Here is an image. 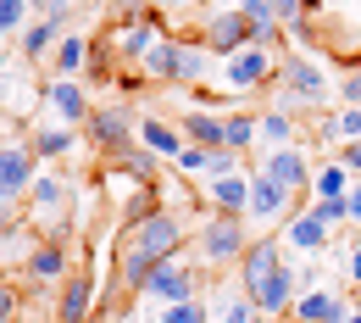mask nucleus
I'll return each mask as SVG.
<instances>
[{"mask_svg": "<svg viewBox=\"0 0 361 323\" xmlns=\"http://www.w3.org/2000/svg\"><path fill=\"white\" fill-rule=\"evenodd\" d=\"M183 218L173 206H156L150 218H139L134 229L123 234V251H117V290L123 295H145L150 290V274L161 262L183 257Z\"/></svg>", "mask_w": 361, "mask_h": 323, "instance_id": "nucleus-1", "label": "nucleus"}, {"mask_svg": "<svg viewBox=\"0 0 361 323\" xmlns=\"http://www.w3.org/2000/svg\"><path fill=\"white\" fill-rule=\"evenodd\" d=\"M300 278H306V274L289 268V257H283V245H278L272 234H256L250 251L239 257V295H250L262 318H283V312L306 295Z\"/></svg>", "mask_w": 361, "mask_h": 323, "instance_id": "nucleus-2", "label": "nucleus"}, {"mask_svg": "<svg viewBox=\"0 0 361 323\" xmlns=\"http://www.w3.org/2000/svg\"><path fill=\"white\" fill-rule=\"evenodd\" d=\"M84 134L100 151V162H117V156H128L139 145V112L128 100H100L90 112V123H84Z\"/></svg>", "mask_w": 361, "mask_h": 323, "instance_id": "nucleus-3", "label": "nucleus"}, {"mask_svg": "<svg viewBox=\"0 0 361 323\" xmlns=\"http://www.w3.org/2000/svg\"><path fill=\"white\" fill-rule=\"evenodd\" d=\"M67 206H73L67 173L39 168V179H34V189H28V229L39 234V240H61V234H67Z\"/></svg>", "mask_w": 361, "mask_h": 323, "instance_id": "nucleus-4", "label": "nucleus"}, {"mask_svg": "<svg viewBox=\"0 0 361 323\" xmlns=\"http://www.w3.org/2000/svg\"><path fill=\"white\" fill-rule=\"evenodd\" d=\"M195 251H200V262L206 268H239V257L250 251V234H245V218H233V212H212L200 229H195Z\"/></svg>", "mask_w": 361, "mask_h": 323, "instance_id": "nucleus-5", "label": "nucleus"}, {"mask_svg": "<svg viewBox=\"0 0 361 323\" xmlns=\"http://www.w3.org/2000/svg\"><path fill=\"white\" fill-rule=\"evenodd\" d=\"M283 100H295V106H322L328 100V78L300 50H283V61H278V106Z\"/></svg>", "mask_w": 361, "mask_h": 323, "instance_id": "nucleus-6", "label": "nucleus"}, {"mask_svg": "<svg viewBox=\"0 0 361 323\" xmlns=\"http://www.w3.org/2000/svg\"><path fill=\"white\" fill-rule=\"evenodd\" d=\"M39 179V156L28 139H0V201H23L28 206V189Z\"/></svg>", "mask_w": 361, "mask_h": 323, "instance_id": "nucleus-7", "label": "nucleus"}, {"mask_svg": "<svg viewBox=\"0 0 361 323\" xmlns=\"http://www.w3.org/2000/svg\"><path fill=\"white\" fill-rule=\"evenodd\" d=\"M200 45L212 50V56H233V50L256 45V28H250V17H245L239 6H223V11H206V23H200Z\"/></svg>", "mask_w": 361, "mask_h": 323, "instance_id": "nucleus-8", "label": "nucleus"}, {"mask_svg": "<svg viewBox=\"0 0 361 323\" xmlns=\"http://www.w3.org/2000/svg\"><path fill=\"white\" fill-rule=\"evenodd\" d=\"M278 50H262V45H245L233 50V56H223V84L228 90H262V84H272L278 78Z\"/></svg>", "mask_w": 361, "mask_h": 323, "instance_id": "nucleus-9", "label": "nucleus"}, {"mask_svg": "<svg viewBox=\"0 0 361 323\" xmlns=\"http://www.w3.org/2000/svg\"><path fill=\"white\" fill-rule=\"evenodd\" d=\"M100 312V284L90 268H73L61 278V301H56V323H94Z\"/></svg>", "mask_w": 361, "mask_h": 323, "instance_id": "nucleus-10", "label": "nucleus"}, {"mask_svg": "<svg viewBox=\"0 0 361 323\" xmlns=\"http://www.w3.org/2000/svg\"><path fill=\"white\" fill-rule=\"evenodd\" d=\"M39 100H45V112L56 117V123H67V129H84L94 112V100L73 78H45V90H39Z\"/></svg>", "mask_w": 361, "mask_h": 323, "instance_id": "nucleus-11", "label": "nucleus"}, {"mask_svg": "<svg viewBox=\"0 0 361 323\" xmlns=\"http://www.w3.org/2000/svg\"><path fill=\"white\" fill-rule=\"evenodd\" d=\"M256 173H267L272 184H283L289 195H300V189H312V162L300 156V145H272L267 156L256 162Z\"/></svg>", "mask_w": 361, "mask_h": 323, "instance_id": "nucleus-12", "label": "nucleus"}, {"mask_svg": "<svg viewBox=\"0 0 361 323\" xmlns=\"http://www.w3.org/2000/svg\"><path fill=\"white\" fill-rule=\"evenodd\" d=\"M295 201H300V195H289L283 184H272L267 173L250 168V212H245V223H278V218L295 212Z\"/></svg>", "mask_w": 361, "mask_h": 323, "instance_id": "nucleus-13", "label": "nucleus"}, {"mask_svg": "<svg viewBox=\"0 0 361 323\" xmlns=\"http://www.w3.org/2000/svg\"><path fill=\"white\" fill-rule=\"evenodd\" d=\"M350 312H356V301L339 295V290H306V295L289 307V318H295V323H345Z\"/></svg>", "mask_w": 361, "mask_h": 323, "instance_id": "nucleus-14", "label": "nucleus"}, {"mask_svg": "<svg viewBox=\"0 0 361 323\" xmlns=\"http://www.w3.org/2000/svg\"><path fill=\"white\" fill-rule=\"evenodd\" d=\"M206 206L212 212H233V218H245L250 212V168H239V173H223V179H206Z\"/></svg>", "mask_w": 361, "mask_h": 323, "instance_id": "nucleus-15", "label": "nucleus"}, {"mask_svg": "<svg viewBox=\"0 0 361 323\" xmlns=\"http://www.w3.org/2000/svg\"><path fill=\"white\" fill-rule=\"evenodd\" d=\"M150 301H161V307H178V301H195L200 290H195V274L183 268V257H173V262H161L156 274H150V290H145Z\"/></svg>", "mask_w": 361, "mask_h": 323, "instance_id": "nucleus-16", "label": "nucleus"}, {"mask_svg": "<svg viewBox=\"0 0 361 323\" xmlns=\"http://www.w3.org/2000/svg\"><path fill=\"white\" fill-rule=\"evenodd\" d=\"M28 278L34 284H61V278L73 274V262H67V240H39L34 251H28Z\"/></svg>", "mask_w": 361, "mask_h": 323, "instance_id": "nucleus-17", "label": "nucleus"}, {"mask_svg": "<svg viewBox=\"0 0 361 323\" xmlns=\"http://www.w3.org/2000/svg\"><path fill=\"white\" fill-rule=\"evenodd\" d=\"M139 145H145V151H156L161 162H178L189 139H183L178 123H167V117H150V112H145V117H139Z\"/></svg>", "mask_w": 361, "mask_h": 323, "instance_id": "nucleus-18", "label": "nucleus"}, {"mask_svg": "<svg viewBox=\"0 0 361 323\" xmlns=\"http://www.w3.org/2000/svg\"><path fill=\"white\" fill-rule=\"evenodd\" d=\"M56 45H61V28H56L50 17H34V23L17 34V50H11V56H23L28 67H39V61H50V56H56Z\"/></svg>", "mask_w": 361, "mask_h": 323, "instance_id": "nucleus-19", "label": "nucleus"}, {"mask_svg": "<svg viewBox=\"0 0 361 323\" xmlns=\"http://www.w3.org/2000/svg\"><path fill=\"white\" fill-rule=\"evenodd\" d=\"M283 245H289V251H328L334 234H328V223L306 206V212H295V218L283 223Z\"/></svg>", "mask_w": 361, "mask_h": 323, "instance_id": "nucleus-20", "label": "nucleus"}, {"mask_svg": "<svg viewBox=\"0 0 361 323\" xmlns=\"http://www.w3.org/2000/svg\"><path fill=\"white\" fill-rule=\"evenodd\" d=\"M178 129H183V139H189V145H206V151H228V129H223V117H217V112H206V106H189Z\"/></svg>", "mask_w": 361, "mask_h": 323, "instance_id": "nucleus-21", "label": "nucleus"}, {"mask_svg": "<svg viewBox=\"0 0 361 323\" xmlns=\"http://www.w3.org/2000/svg\"><path fill=\"white\" fill-rule=\"evenodd\" d=\"M178 50H183V40H156V45L139 56V73L150 78V84H178Z\"/></svg>", "mask_w": 361, "mask_h": 323, "instance_id": "nucleus-22", "label": "nucleus"}, {"mask_svg": "<svg viewBox=\"0 0 361 323\" xmlns=\"http://www.w3.org/2000/svg\"><path fill=\"white\" fill-rule=\"evenodd\" d=\"M28 145H34V156H39V162H67V156H73V145H78V129H67V123H45V129H34V134H28Z\"/></svg>", "mask_w": 361, "mask_h": 323, "instance_id": "nucleus-23", "label": "nucleus"}, {"mask_svg": "<svg viewBox=\"0 0 361 323\" xmlns=\"http://www.w3.org/2000/svg\"><path fill=\"white\" fill-rule=\"evenodd\" d=\"M350 195V168L339 156H328L322 168H312V201H345Z\"/></svg>", "mask_w": 361, "mask_h": 323, "instance_id": "nucleus-24", "label": "nucleus"}, {"mask_svg": "<svg viewBox=\"0 0 361 323\" xmlns=\"http://www.w3.org/2000/svg\"><path fill=\"white\" fill-rule=\"evenodd\" d=\"M50 67H56V78H78V73L90 67V40H84V34H61Z\"/></svg>", "mask_w": 361, "mask_h": 323, "instance_id": "nucleus-25", "label": "nucleus"}, {"mask_svg": "<svg viewBox=\"0 0 361 323\" xmlns=\"http://www.w3.org/2000/svg\"><path fill=\"white\" fill-rule=\"evenodd\" d=\"M223 129H228V151H239V156H245V151L262 139V117H250V112H228Z\"/></svg>", "mask_w": 361, "mask_h": 323, "instance_id": "nucleus-26", "label": "nucleus"}, {"mask_svg": "<svg viewBox=\"0 0 361 323\" xmlns=\"http://www.w3.org/2000/svg\"><path fill=\"white\" fill-rule=\"evenodd\" d=\"M206 67H212V50L200 45V40L178 50V84H195V90H200V78H206Z\"/></svg>", "mask_w": 361, "mask_h": 323, "instance_id": "nucleus-27", "label": "nucleus"}, {"mask_svg": "<svg viewBox=\"0 0 361 323\" xmlns=\"http://www.w3.org/2000/svg\"><path fill=\"white\" fill-rule=\"evenodd\" d=\"M262 139H272V145H295V117H289L283 106L262 112Z\"/></svg>", "mask_w": 361, "mask_h": 323, "instance_id": "nucleus-28", "label": "nucleus"}, {"mask_svg": "<svg viewBox=\"0 0 361 323\" xmlns=\"http://www.w3.org/2000/svg\"><path fill=\"white\" fill-rule=\"evenodd\" d=\"M28 23H34V6H28V0H0V34L17 40Z\"/></svg>", "mask_w": 361, "mask_h": 323, "instance_id": "nucleus-29", "label": "nucleus"}, {"mask_svg": "<svg viewBox=\"0 0 361 323\" xmlns=\"http://www.w3.org/2000/svg\"><path fill=\"white\" fill-rule=\"evenodd\" d=\"M312 11H322L317 0H272V17H278L283 28H295V23H306Z\"/></svg>", "mask_w": 361, "mask_h": 323, "instance_id": "nucleus-30", "label": "nucleus"}, {"mask_svg": "<svg viewBox=\"0 0 361 323\" xmlns=\"http://www.w3.org/2000/svg\"><path fill=\"white\" fill-rule=\"evenodd\" d=\"M11 234H28V206L23 201H0V240Z\"/></svg>", "mask_w": 361, "mask_h": 323, "instance_id": "nucleus-31", "label": "nucleus"}, {"mask_svg": "<svg viewBox=\"0 0 361 323\" xmlns=\"http://www.w3.org/2000/svg\"><path fill=\"white\" fill-rule=\"evenodd\" d=\"M161 323H212L206 318V301H178V307H161Z\"/></svg>", "mask_w": 361, "mask_h": 323, "instance_id": "nucleus-32", "label": "nucleus"}, {"mask_svg": "<svg viewBox=\"0 0 361 323\" xmlns=\"http://www.w3.org/2000/svg\"><path fill=\"white\" fill-rule=\"evenodd\" d=\"M223 323H262V312H256V301H250V295H233V301H228V312H223Z\"/></svg>", "mask_w": 361, "mask_h": 323, "instance_id": "nucleus-33", "label": "nucleus"}, {"mask_svg": "<svg viewBox=\"0 0 361 323\" xmlns=\"http://www.w3.org/2000/svg\"><path fill=\"white\" fill-rule=\"evenodd\" d=\"M312 212L328 223V229H339V223H350V206L345 201H312Z\"/></svg>", "mask_w": 361, "mask_h": 323, "instance_id": "nucleus-34", "label": "nucleus"}, {"mask_svg": "<svg viewBox=\"0 0 361 323\" xmlns=\"http://www.w3.org/2000/svg\"><path fill=\"white\" fill-rule=\"evenodd\" d=\"M339 100H345V106H361V56H350V73H345V84H339Z\"/></svg>", "mask_w": 361, "mask_h": 323, "instance_id": "nucleus-35", "label": "nucleus"}, {"mask_svg": "<svg viewBox=\"0 0 361 323\" xmlns=\"http://www.w3.org/2000/svg\"><path fill=\"white\" fill-rule=\"evenodd\" d=\"M239 11L250 17V28H262V23H278V17H272V0H239Z\"/></svg>", "mask_w": 361, "mask_h": 323, "instance_id": "nucleus-36", "label": "nucleus"}, {"mask_svg": "<svg viewBox=\"0 0 361 323\" xmlns=\"http://www.w3.org/2000/svg\"><path fill=\"white\" fill-rule=\"evenodd\" d=\"M0 323H17V284L0 278Z\"/></svg>", "mask_w": 361, "mask_h": 323, "instance_id": "nucleus-37", "label": "nucleus"}, {"mask_svg": "<svg viewBox=\"0 0 361 323\" xmlns=\"http://www.w3.org/2000/svg\"><path fill=\"white\" fill-rule=\"evenodd\" d=\"M339 134L361 139V106H345V112H339Z\"/></svg>", "mask_w": 361, "mask_h": 323, "instance_id": "nucleus-38", "label": "nucleus"}, {"mask_svg": "<svg viewBox=\"0 0 361 323\" xmlns=\"http://www.w3.org/2000/svg\"><path fill=\"white\" fill-rule=\"evenodd\" d=\"M339 162H345L350 179H356V173H361V139H345V145H339Z\"/></svg>", "mask_w": 361, "mask_h": 323, "instance_id": "nucleus-39", "label": "nucleus"}, {"mask_svg": "<svg viewBox=\"0 0 361 323\" xmlns=\"http://www.w3.org/2000/svg\"><path fill=\"white\" fill-rule=\"evenodd\" d=\"M345 206H350V223L361 229V184H350V195H345Z\"/></svg>", "mask_w": 361, "mask_h": 323, "instance_id": "nucleus-40", "label": "nucleus"}, {"mask_svg": "<svg viewBox=\"0 0 361 323\" xmlns=\"http://www.w3.org/2000/svg\"><path fill=\"white\" fill-rule=\"evenodd\" d=\"M345 268H350V290H356L361 284V245H350V262H345Z\"/></svg>", "mask_w": 361, "mask_h": 323, "instance_id": "nucleus-41", "label": "nucleus"}, {"mask_svg": "<svg viewBox=\"0 0 361 323\" xmlns=\"http://www.w3.org/2000/svg\"><path fill=\"white\" fill-rule=\"evenodd\" d=\"M150 6H161V11H183V6H195V0H150Z\"/></svg>", "mask_w": 361, "mask_h": 323, "instance_id": "nucleus-42", "label": "nucleus"}, {"mask_svg": "<svg viewBox=\"0 0 361 323\" xmlns=\"http://www.w3.org/2000/svg\"><path fill=\"white\" fill-rule=\"evenodd\" d=\"M345 323H361V301H356V312H350V318H345Z\"/></svg>", "mask_w": 361, "mask_h": 323, "instance_id": "nucleus-43", "label": "nucleus"}, {"mask_svg": "<svg viewBox=\"0 0 361 323\" xmlns=\"http://www.w3.org/2000/svg\"><path fill=\"white\" fill-rule=\"evenodd\" d=\"M212 6H239V0H212Z\"/></svg>", "mask_w": 361, "mask_h": 323, "instance_id": "nucleus-44", "label": "nucleus"}, {"mask_svg": "<svg viewBox=\"0 0 361 323\" xmlns=\"http://www.w3.org/2000/svg\"><path fill=\"white\" fill-rule=\"evenodd\" d=\"M94 323H106V312H94Z\"/></svg>", "mask_w": 361, "mask_h": 323, "instance_id": "nucleus-45", "label": "nucleus"}, {"mask_svg": "<svg viewBox=\"0 0 361 323\" xmlns=\"http://www.w3.org/2000/svg\"><path fill=\"white\" fill-rule=\"evenodd\" d=\"M145 323H161V318H145Z\"/></svg>", "mask_w": 361, "mask_h": 323, "instance_id": "nucleus-46", "label": "nucleus"}, {"mask_svg": "<svg viewBox=\"0 0 361 323\" xmlns=\"http://www.w3.org/2000/svg\"><path fill=\"white\" fill-rule=\"evenodd\" d=\"M356 301H361V284H356Z\"/></svg>", "mask_w": 361, "mask_h": 323, "instance_id": "nucleus-47", "label": "nucleus"}, {"mask_svg": "<svg viewBox=\"0 0 361 323\" xmlns=\"http://www.w3.org/2000/svg\"><path fill=\"white\" fill-rule=\"evenodd\" d=\"M0 90H6V84H0Z\"/></svg>", "mask_w": 361, "mask_h": 323, "instance_id": "nucleus-48", "label": "nucleus"}, {"mask_svg": "<svg viewBox=\"0 0 361 323\" xmlns=\"http://www.w3.org/2000/svg\"><path fill=\"white\" fill-rule=\"evenodd\" d=\"M123 6H128V0H123Z\"/></svg>", "mask_w": 361, "mask_h": 323, "instance_id": "nucleus-49", "label": "nucleus"}]
</instances>
